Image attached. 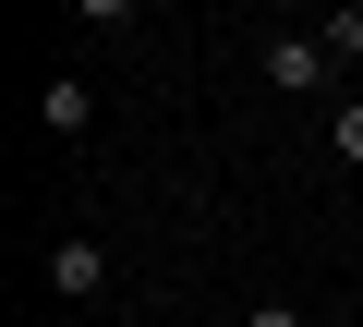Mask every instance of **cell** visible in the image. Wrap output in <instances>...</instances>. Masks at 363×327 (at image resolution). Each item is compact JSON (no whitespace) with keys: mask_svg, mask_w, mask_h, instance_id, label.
Instances as JSON below:
<instances>
[{"mask_svg":"<svg viewBox=\"0 0 363 327\" xmlns=\"http://www.w3.org/2000/svg\"><path fill=\"white\" fill-rule=\"evenodd\" d=\"M255 73H267V97H315V109H339V97H351L315 25H279V37H255Z\"/></svg>","mask_w":363,"mask_h":327,"instance_id":"1","label":"cell"},{"mask_svg":"<svg viewBox=\"0 0 363 327\" xmlns=\"http://www.w3.org/2000/svg\"><path fill=\"white\" fill-rule=\"evenodd\" d=\"M49 303H73V315L109 303V243H97V231H61V243H49Z\"/></svg>","mask_w":363,"mask_h":327,"instance_id":"2","label":"cell"},{"mask_svg":"<svg viewBox=\"0 0 363 327\" xmlns=\"http://www.w3.org/2000/svg\"><path fill=\"white\" fill-rule=\"evenodd\" d=\"M85 121H97V85L85 73H49L37 85V133H85Z\"/></svg>","mask_w":363,"mask_h":327,"instance_id":"3","label":"cell"},{"mask_svg":"<svg viewBox=\"0 0 363 327\" xmlns=\"http://www.w3.org/2000/svg\"><path fill=\"white\" fill-rule=\"evenodd\" d=\"M327 157H339V170H363V97H339V109H327Z\"/></svg>","mask_w":363,"mask_h":327,"instance_id":"4","label":"cell"},{"mask_svg":"<svg viewBox=\"0 0 363 327\" xmlns=\"http://www.w3.org/2000/svg\"><path fill=\"white\" fill-rule=\"evenodd\" d=\"M315 37H327V61H339V73H351V61H363V0H351V13H327V25H315Z\"/></svg>","mask_w":363,"mask_h":327,"instance_id":"5","label":"cell"},{"mask_svg":"<svg viewBox=\"0 0 363 327\" xmlns=\"http://www.w3.org/2000/svg\"><path fill=\"white\" fill-rule=\"evenodd\" d=\"M230 327H315V315H303V303H291V291H267V303H242V315H230Z\"/></svg>","mask_w":363,"mask_h":327,"instance_id":"6","label":"cell"}]
</instances>
